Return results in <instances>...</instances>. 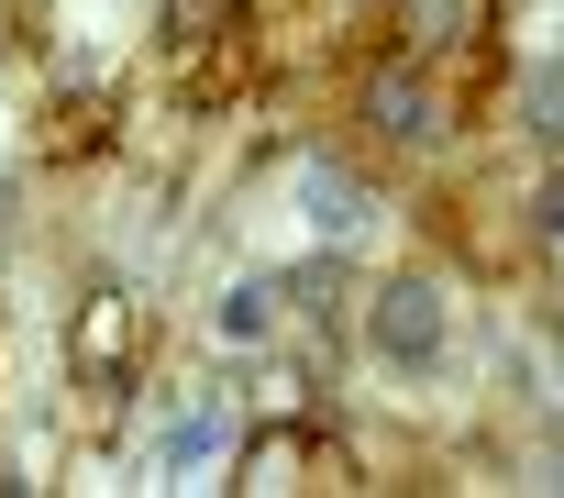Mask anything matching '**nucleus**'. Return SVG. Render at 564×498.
Wrapping results in <instances>:
<instances>
[{"mask_svg":"<svg viewBox=\"0 0 564 498\" xmlns=\"http://www.w3.org/2000/svg\"><path fill=\"white\" fill-rule=\"evenodd\" d=\"M366 344H377L399 377H432V366H443V344H454V311H443V289H432V278H399V289H377V311H366Z\"/></svg>","mask_w":564,"mask_h":498,"instance_id":"obj_1","label":"nucleus"},{"mask_svg":"<svg viewBox=\"0 0 564 498\" xmlns=\"http://www.w3.org/2000/svg\"><path fill=\"white\" fill-rule=\"evenodd\" d=\"M300 199H311V232H322V243H355V232H366V188H355L344 166H311Z\"/></svg>","mask_w":564,"mask_h":498,"instance_id":"obj_2","label":"nucleus"},{"mask_svg":"<svg viewBox=\"0 0 564 498\" xmlns=\"http://www.w3.org/2000/svg\"><path fill=\"white\" fill-rule=\"evenodd\" d=\"M366 111H377V133H399V144H421V133H432V78H421V67H388Z\"/></svg>","mask_w":564,"mask_h":498,"instance_id":"obj_3","label":"nucleus"},{"mask_svg":"<svg viewBox=\"0 0 564 498\" xmlns=\"http://www.w3.org/2000/svg\"><path fill=\"white\" fill-rule=\"evenodd\" d=\"M210 333H221V344H265V333H276V278H232L221 311H210Z\"/></svg>","mask_w":564,"mask_h":498,"instance_id":"obj_4","label":"nucleus"},{"mask_svg":"<svg viewBox=\"0 0 564 498\" xmlns=\"http://www.w3.org/2000/svg\"><path fill=\"white\" fill-rule=\"evenodd\" d=\"M210 454H221V421H210V410H177V421L155 432V465H166V476H188V465H210Z\"/></svg>","mask_w":564,"mask_h":498,"instance_id":"obj_5","label":"nucleus"},{"mask_svg":"<svg viewBox=\"0 0 564 498\" xmlns=\"http://www.w3.org/2000/svg\"><path fill=\"white\" fill-rule=\"evenodd\" d=\"M531 133H553V144H564V56H542V67H531Z\"/></svg>","mask_w":564,"mask_h":498,"instance_id":"obj_6","label":"nucleus"},{"mask_svg":"<svg viewBox=\"0 0 564 498\" xmlns=\"http://www.w3.org/2000/svg\"><path fill=\"white\" fill-rule=\"evenodd\" d=\"M531 232H542V243H553V232H564V166H553V177H542V188H531Z\"/></svg>","mask_w":564,"mask_h":498,"instance_id":"obj_7","label":"nucleus"},{"mask_svg":"<svg viewBox=\"0 0 564 498\" xmlns=\"http://www.w3.org/2000/svg\"><path fill=\"white\" fill-rule=\"evenodd\" d=\"M421 23H432V34H454V23H465V0H421Z\"/></svg>","mask_w":564,"mask_h":498,"instance_id":"obj_8","label":"nucleus"},{"mask_svg":"<svg viewBox=\"0 0 564 498\" xmlns=\"http://www.w3.org/2000/svg\"><path fill=\"white\" fill-rule=\"evenodd\" d=\"M0 210H12V188H0Z\"/></svg>","mask_w":564,"mask_h":498,"instance_id":"obj_9","label":"nucleus"},{"mask_svg":"<svg viewBox=\"0 0 564 498\" xmlns=\"http://www.w3.org/2000/svg\"><path fill=\"white\" fill-rule=\"evenodd\" d=\"M553 256H564V232H553Z\"/></svg>","mask_w":564,"mask_h":498,"instance_id":"obj_10","label":"nucleus"}]
</instances>
